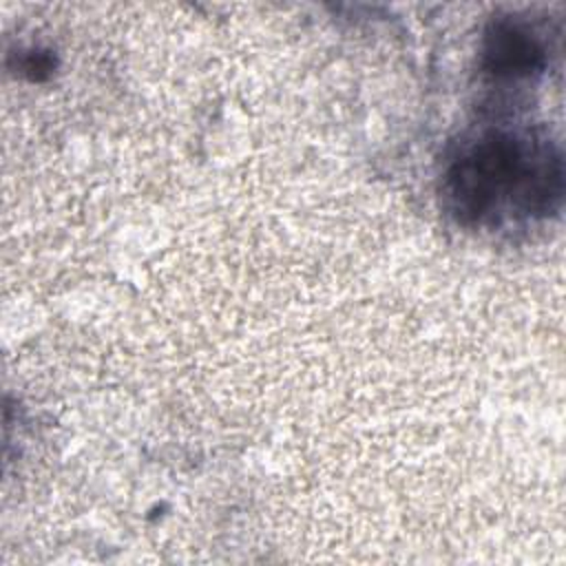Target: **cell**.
I'll list each match as a JSON object with an SVG mask.
<instances>
[{"label": "cell", "instance_id": "obj_1", "mask_svg": "<svg viewBox=\"0 0 566 566\" xmlns=\"http://www.w3.org/2000/svg\"><path fill=\"white\" fill-rule=\"evenodd\" d=\"M442 192L464 226H495L506 217L544 219L562 206V150L531 130H484L453 153Z\"/></svg>", "mask_w": 566, "mask_h": 566}, {"label": "cell", "instance_id": "obj_2", "mask_svg": "<svg viewBox=\"0 0 566 566\" xmlns=\"http://www.w3.org/2000/svg\"><path fill=\"white\" fill-rule=\"evenodd\" d=\"M546 66V46L533 27L509 15L493 20L482 38V69L493 80H526Z\"/></svg>", "mask_w": 566, "mask_h": 566}, {"label": "cell", "instance_id": "obj_3", "mask_svg": "<svg viewBox=\"0 0 566 566\" xmlns=\"http://www.w3.org/2000/svg\"><path fill=\"white\" fill-rule=\"evenodd\" d=\"M20 73L24 77H29L31 82H40L46 80L53 69H55V57L49 51H40V49H31L27 53H22L20 64H18Z\"/></svg>", "mask_w": 566, "mask_h": 566}]
</instances>
